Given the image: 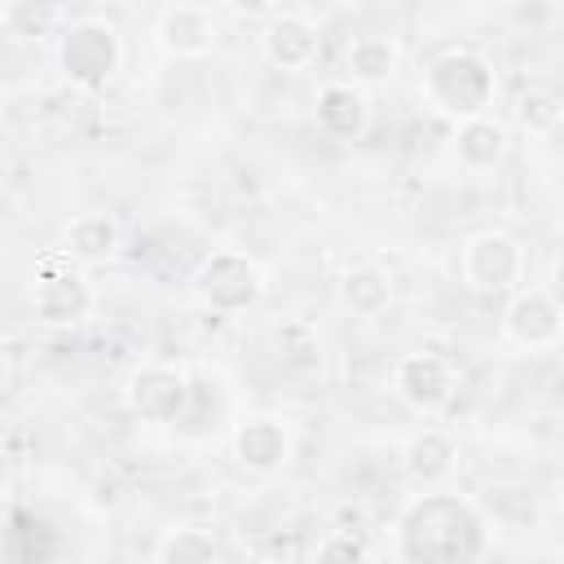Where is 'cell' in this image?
<instances>
[{
	"mask_svg": "<svg viewBox=\"0 0 564 564\" xmlns=\"http://www.w3.org/2000/svg\"><path fill=\"white\" fill-rule=\"evenodd\" d=\"M489 546V520L463 494L427 489L410 498L392 524L397 564H485Z\"/></svg>",
	"mask_w": 564,
	"mask_h": 564,
	"instance_id": "6da1fadb",
	"label": "cell"
},
{
	"mask_svg": "<svg viewBox=\"0 0 564 564\" xmlns=\"http://www.w3.org/2000/svg\"><path fill=\"white\" fill-rule=\"evenodd\" d=\"M494 97H498V75L489 57L476 48H445L423 70V101L454 123H471L489 115Z\"/></svg>",
	"mask_w": 564,
	"mask_h": 564,
	"instance_id": "7a4b0ae2",
	"label": "cell"
},
{
	"mask_svg": "<svg viewBox=\"0 0 564 564\" xmlns=\"http://www.w3.org/2000/svg\"><path fill=\"white\" fill-rule=\"evenodd\" d=\"M119 62H123V44L106 18H75L57 35V70L84 93H101L115 79Z\"/></svg>",
	"mask_w": 564,
	"mask_h": 564,
	"instance_id": "3957f363",
	"label": "cell"
},
{
	"mask_svg": "<svg viewBox=\"0 0 564 564\" xmlns=\"http://www.w3.org/2000/svg\"><path fill=\"white\" fill-rule=\"evenodd\" d=\"M458 269H463V282L471 291H507L516 295L524 286V269H529V256H524V242L507 229H480L463 242L458 251Z\"/></svg>",
	"mask_w": 564,
	"mask_h": 564,
	"instance_id": "277c9868",
	"label": "cell"
},
{
	"mask_svg": "<svg viewBox=\"0 0 564 564\" xmlns=\"http://www.w3.org/2000/svg\"><path fill=\"white\" fill-rule=\"evenodd\" d=\"M194 295L212 313H247L264 300V273L242 251H212L194 269Z\"/></svg>",
	"mask_w": 564,
	"mask_h": 564,
	"instance_id": "5b68a950",
	"label": "cell"
},
{
	"mask_svg": "<svg viewBox=\"0 0 564 564\" xmlns=\"http://www.w3.org/2000/svg\"><path fill=\"white\" fill-rule=\"evenodd\" d=\"M388 388L414 414H441L454 401L458 379H454V366L436 352H401L388 370Z\"/></svg>",
	"mask_w": 564,
	"mask_h": 564,
	"instance_id": "8992f818",
	"label": "cell"
},
{
	"mask_svg": "<svg viewBox=\"0 0 564 564\" xmlns=\"http://www.w3.org/2000/svg\"><path fill=\"white\" fill-rule=\"evenodd\" d=\"M97 295L70 260H40L35 269V322L40 326H79L93 313Z\"/></svg>",
	"mask_w": 564,
	"mask_h": 564,
	"instance_id": "52a82bcc",
	"label": "cell"
},
{
	"mask_svg": "<svg viewBox=\"0 0 564 564\" xmlns=\"http://www.w3.org/2000/svg\"><path fill=\"white\" fill-rule=\"evenodd\" d=\"M502 335H507V344H516L524 352L555 348L564 339V304L542 286H520L516 295H507Z\"/></svg>",
	"mask_w": 564,
	"mask_h": 564,
	"instance_id": "ba28073f",
	"label": "cell"
},
{
	"mask_svg": "<svg viewBox=\"0 0 564 564\" xmlns=\"http://www.w3.org/2000/svg\"><path fill=\"white\" fill-rule=\"evenodd\" d=\"M123 401L141 423H176L189 401V383L176 366L145 361L123 379Z\"/></svg>",
	"mask_w": 564,
	"mask_h": 564,
	"instance_id": "9c48e42d",
	"label": "cell"
},
{
	"mask_svg": "<svg viewBox=\"0 0 564 564\" xmlns=\"http://www.w3.org/2000/svg\"><path fill=\"white\" fill-rule=\"evenodd\" d=\"M229 449H234V458H238L247 471L273 476V471H282V467L291 463L295 436H291V427H286L278 414H247V419L234 427Z\"/></svg>",
	"mask_w": 564,
	"mask_h": 564,
	"instance_id": "30bf717a",
	"label": "cell"
},
{
	"mask_svg": "<svg viewBox=\"0 0 564 564\" xmlns=\"http://www.w3.org/2000/svg\"><path fill=\"white\" fill-rule=\"evenodd\" d=\"M260 53L278 70H308L322 57V31L304 13H273L260 26Z\"/></svg>",
	"mask_w": 564,
	"mask_h": 564,
	"instance_id": "8fae6325",
	"label": "cell"
},
{
	"mask_svg": "<svg viewBox=\"0 0 564 564\" xmlns=\"http://www.w3.org/2000/svg\"><path fill=\"white\" fill-rule=\"evenodd\" d=\"M313 123L330 141H361L370 128V97L352 79H330L313 97Z\"/></svg>",
	"mask_w": 564,
	"mask_h": 564,
	"instance_id": "7c38bea8",
	"label": "cell"
},
{
	"mask_svg": "<svg viewBox=\"0 0 564 564\" xmlns=\"http://www.w3.org/2000/svg\"><path fill=\"white\" fill-rule=\"evenodd\" d=\"M154 40L167 57H207L220 40V26L203 4H167L154 22Z\"/></svg>",
	"mask_w": 564,
	"mask_h": 564,
	"instance_id": "4fadbf2b",
	"label": "cell"
},
{
	"mask_svg": "<svg viewBox=\"0 0 564 564\" xmlns=\"http://www.w3.org/2000/svg\"><path fill=\"white\" fill-rule=\"evenodd\" d=\"M454 463H458V445H454V436L441 432V427H419V432L401 445V471H405L414 485H423V489H436V485L454 471Z\"/></svg>",
	"mask_w": 564,
	"mask_h": 564,
	"instance_id": "5bb4252c",
	"label": "cell"
},
{
	"mask_svg": "<svg viewBox=\"0 0 564 564\" xmlns=\"http://www.w3.org/2000/svg\"><path fill=\"white\" fill-rule=\"evenodd\" d=\"M119 247H123V234L106 212H79L62 229V256L79 264H106L119 256Z\"/></svg>",
	"mask_w": 564,
	"mask_h": 564,
	"instance_id": "9a60e30c",
	"label": "cell"
},
{
	"mask_svg": "<svg viewBox=\"0 0 564 564\" xmlns=\"http://www.w3.org/2000/svg\"><path fill=\"white\" fill-rule=\"evenodd\" d=\"M507 150H511V132L494 115H480V119L454 128V154L467 172H494L507 159Z\"/></svg>",
	"mask_w": 564,
	"mask_h": 564,
	"instance_id": "2e32d148",
	"label": "cell"
},
{
	"mask_svg": "<svg viewBox=\"0 0 564 564\" xmlns=\"http://www.w3.org/2000/svg\"><path fill=\"white\" fill-rule=\"evenodd\" d=\"M397 66H401V44H397L392 35H379V31L357 35V40L348 44V53H344V70H348V79H352L357 88L388 84V79L397 75Z\"/></svg>",
	"mask_w": 564,
	"mask_h": 564,
	"instance_id": "e0dca14e",
	"label": "cell"
},
{
	"mask_svg": "<svg viewBox=\"0 0 564 564\" xmlns=\"http://www.w3.org/2000/svg\"><path fill=\"white\" fill-rule=\"evenodd\" d=\"M339 304L352 317H379L392 304V278L379 264H352L339 278Z\"/></svg>",
	"mask_w": 564,
	"mask_h": 564,
	"instance_id": "ac0fdd59",
	"label": "cell"
},
{
	"mask_svg": "<svg viewBox=\"0 0 564 564\" xmlns=\"http://www.w3.org/2000/svg\"><path fill=\"white\" fill-rule=\"evenodd\" d=\"M154 564H220V546L207 529L181 524V529L163 533V542L154 551Z\"/></svg>",
	"mask_w": 564,
	"mask_h": 564,
	"instance_id": "d6986e66",
	"label": "cell"
},
{
	"mask_svg": "<svg viewBox=\"0 0 564 564\" xmlns=\"http://www.w3.org/2000/svg\"><path fill=\"white\" fill-rule=\"evenodd\" d=\"M313 564H370V546L361 533H348V529H335L317 542L313 551Z\"/></svg>",
	"mask_w": 564,
	"mask_h": 564,
	"instance_id": "ffe728a7",
	"label": "cell"
}]
</instances>
